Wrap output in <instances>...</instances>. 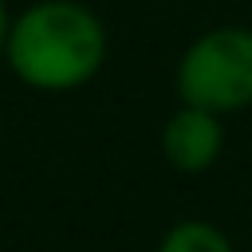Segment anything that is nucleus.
I'll list each match as a JSON object with an SVG mask.
<instances>
[{"label":"nucleus","instance_id":"nucleus-5","mask_svg":"<svg viewBox=\"0 0 252 252\" xmlns=\"http://www.w3.org/2000/svg\"><path fill=\"white\" fill-rule=\"evenodd\" d=\"M8 20H12L8 0H0V59H4V39H8Z\"/></svg>","mask_w":252,"mask_h":252},{"label":"nucleus","instance_id":"nucleus-3","mask_svg":"<svg viewBox=\"0 0 252 252\" xmlns=\"http://www.w3.org/2000/svg\"><path fill=\"white\" fill-rule=\"evenodd\" d=\"M161 150H165V158L181 173H197V169H205L217 158V150H220V126H217V118L209 110L185 106V110H177L165 122Z\"/></svg>","mask_w":252,"mask_h":252},{"label":"nucleus","instance_id":"nucleus-1","mask_svg":"<svg viewBox=\"0 0 252 252\" xmlns=\"http://www.w3.org/2000/svg\"><path fill=\"white\" fill-rule=\"evenodd\" d=\"M106 59L102 20L75 0H35L24 12H12L4 63L8 71L43 94L79 91L98 75Z\"/></svg>","mask_w":252,"mask_h":252},{"label":"nucleus","instance_id":"nucleus-6","mask_svg":"<svg viewBox=\"0 0 252 252\" xmlns=\"http://www.w3.org/2000/svg\"><path fill=\"white\" fill-rule=\"evenodd\" d=\"M0 138H4V110H0Z\"/></svg>","mask_w":252,"mask_h":252},{"label":"nucleus","instance_id":"nucleus-4","mask_svg":"<svg viewBox=\"0 0 252 252\" xmlns=\"http://www.w3.org/2000/svg\"><path fill=\"white\" fill-rule=\"evenodd\" d=\"M158 252H232V248H228V240L213 224L185 220V224H177V228L165 232V240H161Z\"/></svg>","mask_w":252,"mask_h":252},{"label":"nucleus","instance_id":"nucleus-2","mask_svg":"<svg viewBox=\"0 0 252 252\" xmlns=\"http://www.w3.org/2000/svg\"><path fill=\"white\" fill-rule=\"evenodd\" d=\"M177 91L185 106L209 114L252 102V32L220 28L201 35L177 67Z\"/></svg>","mask_w":252,"mask_h":252}]
</instances>
